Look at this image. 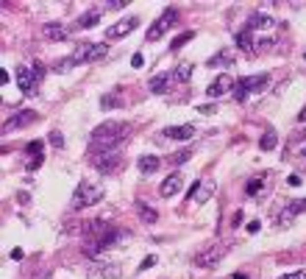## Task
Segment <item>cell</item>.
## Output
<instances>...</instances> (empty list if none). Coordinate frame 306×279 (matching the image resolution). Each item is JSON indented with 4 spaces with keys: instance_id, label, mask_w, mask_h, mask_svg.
I'll use <instances>...</instances> for the list:
<instances>
[{
    "instance_id": "4316f807",
    "label": "cell",
    "mask_w": 306,
    "mask_h": 279,
    "mask_svg": "<svg viewBox=\"0 0 306 279\" xmlns=\"http://www.w3.org/2000/svg\"><path fill=\"white\" fill-rule=\"evenodd\" d=\"M189 157H192V148H184V151H178V154H173V157H170V165H173V167H176V165H184Z\"/></svg>"
},
{
    "instance_id": "52a82bcc",
    "label": "cell",
    "mask_w": 306,
    "mask_h": 279,
    "mask_svg": "<svg viewBox=\"0 0 306 279\" xmlns=\"http://www.w3.org/2000/svg\"><path fill=\"white\" fill-rule=\"evenodd\" d=\"M92 162L101 173H114L120 167V157L117 151H101V154H92Z\"/></svg>"
},
{
    "instance_id": "83f0119b",
    "label": "cell",
    "mask_w": 306,
    "mask_h": 279,
    "mask_svg": "<svg viewBox=\"0 0 306 279\" xmlns=\"http://www.w3.org/2000/svg\"><path fill=\"white\" fill-rule=\"evenodd\" d=\"M189 39H195V34H192V31H184V34H181L178 39H173L170 48H173V51H178V48H184V45H187Z\"/></svg>"
},
{
    "instance_id": "8fae6325",
    "label": "cell",
    "mask_w": 306,
    "mask_h": 279,
    "mask_svg": "<svg viewBox=\"0 0 306 279\" xmlns=\"http://www.w3.org/2000/svg\"><path fill=\"white\" fill-rule=\"evenodd\" d=\"M237 84H234V79L231 76H217V81H212L209 87H206V95L209 98H220V95H226L229 89H234Z\"/></svg>"
},
{
    "instance_id": "f6af8a7d",
    "label": "cell",
    "mask_w": 306,
    "mask_h": 279,
    "mask_svg": "<svg viewBox=\"0 0 306 279\" xmlns=\"http://www.w3.org/2000/svg\"><path fill=\"white\" fill-rule=\"evenodd\" d=\"M301 137H306V126H304V129H301Z\"/></svg>"
},
{
    "instance_id": "7bdbcfd3",
    "label": "cell",
    "mask_w": 306,
    "mask_h": 279,
    "mask_svg": "<svg viewBox=\"0 0 306 279\" xmlns=\"http://www.w3.org/2000/svg\"><path fill=\"white\" fill-rule=\"evenodd\" d=\"M298 123H306V106L301 109V114H298Z\"/></svg>"
},
{
    "instance_id": "bcb514c9",
    "label": "cell",
    "mask_w": 306,
    "mask_h": 279,
    "mask_svg": "<svg viewBox=\"0 0 306 279\" xmlns=\"http://www.w3.org/2000/svg\"><path fill=\"white\" fill-rule=\"evenodd\" d=\"M301 154H304V157H306V148H304V151H301Z\"/></svg>"
},
{
    "instance_id": "74e56055",
    "label": "cell",
    "mask_w": 306,
    "mask_h": 279,
    "mask_svg": "<svg viewBox=\"0 0 306 279\" xmlns=\"http://www.w3.org/2000/svg\"><path fill=\"white\" fill-rule=\"evenodd\" d=\"M39 165H42V157H34L31 162H28V170H36Z\"/></svg>"
},
{
    "instance_id": "f35d334b",
    "label": "cell",
    "mask_w": 306,
    "mask_h": 279,
    "mask_svg": "<svg viewBox=\"0 0 306 279\" xmlns=\"http://www.w3.org/2000/svg\"><path fill=\"white\" fill-rule=\"evenodd\" d=\"M198 112H201V114H212V112H214V104H206V106H198Z\"/></svg>"
},
{
    "instance_id": "277c9868",
    "label": "cell",
    "mask_w": 306,
    "mask_h": 279,
    "mask_svg": "<svg viewBox=\"0 0 306 279\" xmlns=\"http://www.w3.org/2000/svg\"><path fill=\"white\" fill-rule=\"evenodd\" d=\"M176 20H178V11H176V9H164L162 14H159V17L153 20L151 31H148V39H151V42L162 39V36L173 28V23H176Z\"/></svg>"
},
{
    "instance_id": "f546056e",
    "label": "cell",
    "mask_w": 306,
    "mask_h": 279,
    "mask_svg": "<svg viewBox=\"0 0 306 279\" xmlns=\"http://www.w3.org/2000/svg\"><path fill=\"white\" fill-rule=\"evenodd\" d=\"M117 106H123V101H120V98H114V95H109V98H103V101H101L103 112H106V109H117Z\"/></svg>"
},
{
    "instance_id": "8992f818",
    "label": "cell",
    "mask_w": 306,
    "mask_h": 279,
    "mask_svg": "<svg viewBox=\"0 0 306 279\" xmlns=\"http://www.w3.org/2000/svg\"><path fill=\"white\" fill-rule=\"evenodd\" d=\"M36 120H39V112H34V109H20L17 114H11L9 120L3 123V134H11L14 129H26V126H34Z\"/></svg>"
},
{
    "instance_id": "4dcf8cb0",
    "label": "cell",
    "mask_w": 306,
    "mask_h": 279,
    "mask_svg": "<svg viewBox=\"0 0 306 279\" xmlns=\"http://www.w3.org/2000/svg\"><path fill=\"white\" fill-rule=\"evenodd\" d=\"M189 76H192V64H181V67L176 70V79L178 81H189Z\"/></svg>"
},
{
    "instance_id": "e0dca14e",
    "label": "cell",
    "mask_w": 306,
    "mask_h": 279,
    "mask_svg": "<svg viewBox=\"0 0 306 279\" xmlns=\"http://www.w3.org/2000/svg\"><path fill=\"white\" fill-rule=\"evenodd\" d=\"M159 165H162V159L156 157V154H145V157L136 159V167H139L142 173H156V170H159Z\"/></svg>"
},
{
    "instance_id": "3957f363",
    "label": "cell",
    "mask_w": 306,
    "mask_h": 279,
    "mask_svg": "<svg viewBox=\"0 0 306 279\" xmlns=\"http://www.w3.org/2000/svg\"><path fill=\"white\" fill-rule=\"evenodd\" d=\"M98 201H103V190L98 187V184H78L76 195H73V204L70 207L73 209H81V207H92V204H98Z\"/></svg>"
},
{
    "instance_id": "7c38bea8",
    "label": "cell",
    "mask_w": 306,
    "mask_h": 279,
    "mask_svg": "<svg viewBox=\"0 0 306 279\" xmlns=\"http://www.w3.org/2000/svg\"><path fill=\"white\" fill-rule=\"evenodd\" d=\"M181 187H184V176H181V173H170L162 182V187H159V195H162V198H173Z\"/></svg>"
},
{
    "instance_id": "ee69618b",
    "label": "cell",
    "mask_w": 306,
    "mask_h": 279,
    "mask_svg": "<svg viewBox=\"0 0 306 279\" xmlns=\"http://www.w3.org/2000/svg\"><path fill=\"white\" fill-rule=\"evenodd\" d=\"M231 279H248V277H245V274H234Z\"/></svg>"
},
{
    "instance_id": "cb8c5ba5",
    "label": "cell",
    "mask_w": 306,
    "mask_h": 279,
    "mask_svg": "<svg viewBox=\"0 0 306 279\" xmlns=\"http://www.w3.org/2000/svg\"><path fill=\"white\" fill-rule=\"evenodd\" d=\"M98 20H101V11L92 9V11H86V14H81V17H78V26H81V28H92Z\"/></svg>"
},
{
    "instance_id": "4fadbf2b",
    "label": "cell",
    "mask_w": 306,
    "mask_h": 279,
    "mask_svg": "<svg viewBox=\"0 0 306 279\" xmlns=\"http://www.w3.org/2000/svg\"><path fill=\"white\" fill-rule=\"evenodd\" d=\"M223 260V249H206L195 257V265L201 268H217V262Z\"/></svg>"
},
{
    "instance_id": "60d3db41",
    "label": "cell",
    "mask_w": 306,
    "mask_h": 279,
    "mask_svg": "<svg viewBox=\"0 0 306 279\" xmlns=\"http://www.w3.org/2000/svg\"><path fill=\"white\" fill-rule=\"evenodd\" d=\"M131 64H134V67L139 70V67H142V64H145V59H142V56H139V53H136L134 59H131Z\"/></svg>"
},
{
    "instance_id": "ba28073f",
    "label": "cell",
    "mask_w": 306,
    "mask_h": 279,
    "mask_svg": "<svg viewBox=\"0 0 306 279\" xmlns=\"http://www.w3.org/2000/svg\"><path fill=\"white\" fill-rule=\"evenodd\" d=\"M270 87V76L267 73H262V76H248V79H239L237 81V89H242V92H262V89Z\"/></svg>"
},
{
    "instance_id": "603a6c76",
    "label": "cell",
    "mask_w": 306,
    "mask_h": 279,
    "mask_svg": "<svg viewBox=\"0 0 306 279\" xmlns=\"http://www.w3.org/2000/svg\"><path fill=\"white\" fill-rule=\"evenodd\" d=\"M212 190H214L212 182H201V187H198V193H195V201L198 204H206V201L212 198Z\"/></svg>"
},
{
    "instance_id": "30bf717a",
    "label": "cell",
    "mask_w": 306,
    "mask_h": 279,
    "mask_svg": "<svg viewBox=\"0 0 306 279\" xmlns=\"http://www.w3.org/2000/svg\"><path fill=\"white\" fill-rule=\"evenodd\" d=\"M14 76H17V87L23 89L26 95H34V89H36V84H39V81L34 79V73H31V67H28V64H20Z\"/></svg>"
},
{
    "instance_id": "1f68e13d",
    "label": "cell",
    "mask_w": 306,
    "mask_h": 279,
    "mask_svg": "<svg viewBox=\"0 0 306 279\" xmlns=\"http://www.w3.org/2000/svg\"><path fill=\"white\" fill-rule=\"evenodd\" d=\"M259 190H262V179L256 176V179H251V182H248L245 193H248V195H256V193H259Z\"/></svg>"
},
{
    "instance_id": "5bb4252c",
    "label": "cell",
    "mask_w": 306,
    "mask_h": 279,
    "mask_svg": "<svg viewBox=\"0 0 306 279\" xmlns=\"http://www.w3.org/2000/svg\"><path fill=\"white\" fill-rule=\"evenodd\" d=\"M276 26V23H273V17L270 14H262V11H254V14H251V17H248V31H251V34H254V31H262V28H273Z\"/></svg>"
},
{
    "instance_id": "8d00e7d4",
    "label": "cell",
    "mask_w": 306,
    "mask_h": 279,
    "mask_svg": "<svg viewBox=\"0 0 306 279\" xmlns=\"http://www.w3.org/2000/svg\"><path fill=\"white\" fill-rule=\"evenodd\" d=\"M279 279H306V271H295V274H284Z\"/></svg>"
},
{
    "instance_id": "ffe728a7",
    "label": "cell",
    "mask_w": 306,
    "mask_h": 279,
    "mask_svg": "<svg viewBox=\"0 0 306 279\" xmlns=\"http://www.w3.org/2000/svg\"><path fill=\"white\" fill-rule=\"evenodd\" d=\"M173 79H176V73H159V76L151 81V92H164Z\"/></svg>"
},
{
    "instance_id": "7a4b0ae2",
    "label": "cell",
    "mask_w": 306,
    "mask_h": 279,
    "mask_svg": "<svg viewBox=\"0 0 306 279\" xmlns=\"http://www.w3.org/2000/svg\"><path fill=\"white\" fill-rule=\"evenodd\" d=\"M128 237H131V232H126V229H106L103 235L95 237L92 243H86V257L98 260V254H101L103 249H111V246H117V243H126Z\"/></svg>"
},
{
    "instance_id": "d6986e66",
    "label": "cell",
    "mask_w": 306,
    "mask_h": 279,
    "mask_svg": "<svg viewBox=\"0 0 306 279\" xmlns=\"http://www.w3.org/2000/svg\"><path fill=\"white\" fill-rule=\"evenodd\" d=\"M251 36H254V34H251L248 28H242V31L237 34V45L248 53V56H254V53H256V45H254V39H251Z\"/></svg>"
},
{
    "instance_id": "9c48e42d",
    "label": "cell",
    "mask_w": 306,
    "mask_h": 279,
    "mask_svg": "<svg viewBox=\"0 0 306 279\" xmlns=\"http://www.w3.org/2000/svg\"><path fill=\"white\" fill-rule=\"evenodd\" d=\"M136 26H139V17H123V20H117L114 26L106 28V36H109V39H123V36L131 34Z\"/></svg>"
},
{
    "instance_id": "7402d4cb",
    "label": "cell",
    "mask_w": 306,
    "mask_h": 279,
    "mask_svg": "<svg viewBox=\"0 0 306 279\" xmlns=\"http://www.w3.org/2000/svg\"><path fill=\"white\" fill-rule=\"evenodd\" d=\"M259 145H262V151H273V148H276V145H279V134H276V129H270V126H267Z\"/></svg>"
},
{
    "instance_id": "ac0fdd59",
    "label": "cell",
    "mask_w": 306,
    "mask_h": 279,
    "mask_svg": "<svg viewBox=\"0 0 306 279\" xmlns=\"http://www.w3.org/2000/svg\"><path fill=\"white\" fill-rule=\"evenodd\" d=\"M45 36H48L51 42H64V39H67V28L61 26V23H48V26H45Z\"/></svg>"
},
{
    "instance_id": "b9f144b4",
    "label": "cell",
    "mask_w": 306,
    "mask_h": 279,
    "mask_svg": "<svg viewBox=\"0 0 306 279\" xmlns=\"http://www.w3.org/2000/svg\"><path fill=\"white\" fill-rule=\"evenodd\" d=\"M259 226H262V223H259V221H251V223H248V232H251V235H254V232H259Z\"/></svg>"
},
{
    "instance_id": "ab89813d",
    "label": "cell",
    "mask_w": 306,
    "mask_h": 279,
    "mask_svg": "<svg viewBox=\"0 0 306 279\" xmlns=\"http://www.w3.org/2000/svg\"><path fill=\"white\" fill-rule=\"evenodd\" d=\"M23 257H26V254H23V249H14V251H11V260H14V262H20Z\"/></svg>"
},
{
    "instance_id": "d6a6232c",
    "label": "cell",
    "mask_w": 306,
    "mask_h": 279,
    "mask_svg": "<svg viewBox=\"0 0 306 279\" xmlns=\"http://www.w3.org/2000/svg\"><path fill=\"white\" fill-rule=\"evenodd\" d=\"M28 67H31V73H34V79H36V81H42V76H45V67L39 64V61H31Z\"/></svg>"
},
{
    "instance_id": "484cf974",
    "label": "cell",
    "mask_w": 306,
    "mask_h": 279,
    "mask_svg": "<svg viewBox=\"0 0 306 279\" xmlns=\"http://www.w3.org/2000/svg\"><path fill=\"white\" fill-rule=\"evenodd\" d=\"M217 64H234L231 51H220V56H217V59H209V67H217Z\"/></svg>"
},
{
    "instance_id": "7dc6e473",
    "label": "cell",
    "mask_w": 306,
    "mask_h": 279,
    "mask_svg": "<svg viewBox=\"0 0 306 279\" xmlns=\"http://www.w3.org/2000/svg\"><path fill=\"white\" fill-rule=\"evenodd\" d=\"M39 279H45V277H39Z\"/></svg>"
},
{
    "instance_id": "6da1fadb",
    "label": "cell",
    "mask_w": 306,
    "mask_h": 279,
    "mask_svg": "<svg viewBox=\"0 0 306 279\" xmlns=\"http://www.w3.org/2000/svg\"><path fill=\"white\" fill-rule=\"evenodd\" d=\"M128 123H103L92 131V154L101 151H117V145L128 137Z\"/></svg>"
},
{
    "instance_id": "d4e9b609",
    "label": "cell",
    "mask_w": 306,
    "mask_h": 279,
    "mask_svg": "<svg viewBox=\"0 0 306 279\" xmlns=\"http://www.w3.org/2000/svg\"><path fill=\"white\" fill-rule=\"evenodd\" d=\"M289 215H301L306 212V198H295V201H287V207H284Z\"/></svg>"
},
{
    "instance_id": "836d02e7",
    "label": "cell",
    "mask_w": 306,
    "mask_h": 279,
    "mask_svg": "<svg viewBox=\"0 0 306 279\" xmlns=\"http://www.w3.org/2000/svg\"><path fill=\"white\" fill-rule=\"evenodd\" d=\"M48 140H51L56 148H61V145H64V137H61V131H56V129L51 131V137H48Z\"/></svg>"
},
{
    "instance_id": "d590c367",
    "label": "cell",
    "mask_w": 306,
    "mask_h": 279,
    "mask_svg": "<svg viewBox=\"0 0 306 279\" xmlns=\"http://www.w3.org/2000/svg\"><path fill=\"white\" fill-rule=\"evenodd\" d=\"M156 265V257H145L142 262H139V271H145V268H153Z\"/></svg>"
},
{
    "instance_id": "44dd1931",
    "label": "cell",
    "mask_w": 306,
    "mask_h": 279,
    "mask_svg": "<svg viewBox=\"0 0 306 279\" xmlns=\"http://www.w3.org/2000/svg\"><path fill=\"white\" fill-rule=\"evenodd\" d=\"M136 209H139V218H142L145 223H156V221H159V212L153 207H148L145 201H136Z\"/></svg>"
},
{
    "instance_id": "f1b7e54d",
    "label": "cell",
    "mask_w": 306,
    "mask_h": 279,
    "mask_svg": "<svg viewBox=\"0 0 306 279\" xmlns=\"http://www.w3.org/2000/svg\"><path fill=\"white\" fill-rule=\"evenodd\" d=\"M42 148H45L42 140H34V142H28V145H26V151L31 154V157H42Z\"/></svg>"
},
{
    "instance_id": "2e32d148",
    "label": "cell",
    "mask_w": 306,
    "mask_h": 279,
    "mask_svg": "<svg viewBox=\"0 0 306 279\" xmlns=\"http://www.w3.org/2000/svg\"><path fill=\"white\" fill-rule=\"evenodd\" d=\"M123 274L120 265H92L89 268V277H101V279H117Z\"/></svg>"
},
{
    "instance_id": "9a60e30c",
    "label": "cell",
    "mask_w": 306,
    "mask_h": 279,
    "mask_svg": "<svg viewBox=\"0 0 306 279\" xmlns=\"http://www.w3.org/2000/svg\"><path fill=\"white\" fill-rule=\"evenodd\" d=\"M164 137L189 140V137H195V126H192V123H184V126H167V129H164Z\"/></svg>"
},
{
    "instance_id": "5b68a950",
    "label": "cell",
    "mask_w": 306,
    "mask_h": 279,
    "mask_svg": "<svg viewBox=\"0 0 306 279\" xmlns=\"http://www.w3.org/2000/svg\"><path fill=\"white\" fill-rule=\"evenodd\" d=\"M103 56H109V45L98 42V45H84L81 51H76L70 56V61H73V67H76V64H84V61H98V59H103Z\"/></svg>"
},
{
    "instance_id": "e575fe53",
    "label": "cell",
    "mask_w": 306,
    "mask_h": 279,
    "mask_svg": "<svg viewBox=\"0 0 306 279\" xmlns=\"http://www.w3.org/2000/svg\"><path fill=\"white\" fill-rule=\"evenodd\" d=\"M128 6V0H109L106 3V11H114V9H126Z\"/></svg>"
}]
</instances>
